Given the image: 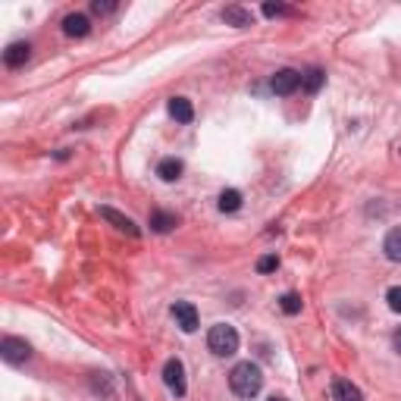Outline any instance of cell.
I'll return each mask as SVG.
<instances>
[{
    "label": "cell",
    "mask_w": 401,
    "mask_h": 401,
    "mask_svg": "<svg viewBox=\"0 0 401 401\" xmlns=\"http://www.w3.org/2000/svg\"><path fill=\"white\" fill-rule=\"evenodd\" d=\"M238 207H242V192H236V188H226V192H220V210H223V214H236Z\"/></svg>",
    "instance_id": "cell-17"
},
{
    "label": "cell",
    "mask_w": 401,
    "mask_h": 401,
    "mask_svg": "<svg viewBox=\"0 0 401 401\" xmlns=\"http://www.w3.org/2000/svg\"><path fill=\"white\" fill-rule=\"evenodd\" d=\"M223 23L236 25V28H245V25L254 23V16L245 10V6H226V10H223Z\"/></svg>",
    "instance_id": "cell-11"
},
{
    "label": "cell",
    "mask_w": 401,
    "mask_h": 401,
    "mask_svg": "<svg viewBox=\"0 0 401 401\" xmlns=\"http://www.w3.org/2000/svg\"><path fill=\"white\" fill-rule=\"evenodd\" d=\"M182 170H185V166H182L179 157H166V160H160L157 163V176L163 182H176L182 176Z\"/></svg>",
    "instance_id": "cell-13"
},
{
    "label": "cell",
    "mask_w": 401,
    "mask_h": 401,
    "mask_svg": "<svg viewBox=\"0 0 401 401\" xmlns=\"http://www.w3.org/2000/svg\"><path fill=\"white\" fill-rule=\"evenodd\" d=\"M91 10L98 13V16H110V13H116V4L113 0H94Z\"/></svg>",
    "instance_id": "cell-21"
},
{
    "label": "cell",
    "mask_w": 401,
    "mask_h": 401,
    "mask_svg": "<svg viewBox=\"0 0 401 401\" xmlns=\"http://www.w3.org/2000/svg\"><path fill=\"white\" fill-rule=\"evenodd\" d=\"M279 308L289 313V317H295V313H301V298L295 295V291H289V295L279 298Z\"/></svg>",
    "instance_id": "cell-18"
},
{
    "label": "cell",
    "mask_w": 401,
    "mask_h": 401,
    "mask_svg": "<svg viewBox=\"0 0 401 401\" xmlns=\"http://www.w3.org/2000/svg\"><path fill=\"white\" fill-rule=\"evenodd\" d=\"M88 32H91V23L85 13H69V16L63 19V35H66V38H85Z\"/></svg>",
    "instance_id": "cell-8"
},
{
    "label": "cell",
    "mask_w": 401,
    "mask_h": 401,
    "mask_svg": "<svg viewBox=\"0 0 401 401\" xmlns=\"http://www.w3.org/2000/svg\"><path fill=\"white\" fill-rule=\"evenodd\" d=\"M176 214H166V210H154L151 214V229L154 232H170V229H176Z\"/></svg>",
    "instance_id": "cell-15"
},
{
    "label": "cell",
    "mask_w": 401,
    "mask_h": 401,
    "mask_svg": "<svg viewBox=\"0 0 401 401\" xmlns=\"http://www.w3.org/2000/svg\"><path fill=\"white\" fill-rule=\"evenodd\" d=\"M229 385H232V392H236L238 398H254V395H260V389H264V373H260L257 364L242 361V364L232 367Z\"/></svg>",
    "instance_id": "cell-1"
},
{
    "label": "cell",
    "mask_w": 401,
    "mask_h": 401,
    "mask_svg": "<svg viewBox=\"0 0 401 401\" xmlns=\"http://www.w3.org/2000/svg\"><path fill=\"white\" fill-rule=\"evenodd\" d=\"M163 383H166V389H170L176 398H182V395L188 392V383H185V367H182L179 357H170V361L163 364Z\"/></svg>",
    "instance_id": "cell-4"
},
{
    "label": "cell",
    "mask_w": 401,
    "mask_h": 401,
    "mask_svg": "<svg viewBox=\"0 0 401 401\" xmlns=\"http://www.w3.org/2000/svg\"><path fill=\"white\" fill-rule=\"evenodd\" d=\"M332 398L335 401H364L361 389L354 383H348V379H332Z\"/></svg>",
    "instance_id": "cell-10"
},
{
    "label": "cell",
    "mask_w": 401,
    "mask_h": 401,
    "mask_svg": "<svg viewBox=\"0 0 401 401\" xmlns=\"http://www.w3.org/2000/svg\"><path fill=\"white\" fill-rule=\"evenodd\" d=\"M269 401H286V398H276V395H273V398H269Z\"/></svg>",
    "instance_id": "cell-24"
},
{
    "label": "cell",
    "mask_w": 401,
    "mask_h": 401,
    "mask_svg": "<svg viewBox=\"0 0 401 401\" xmlns=\"http://www.w3.org/2000/svg\"><path fill=\"white\" fill-rule=\"evenodd\" d=\"M0 357H4L6 364H13V367H19V364H25L28 357H32V345H28L25 339H19V335H4V342H0Z\"/></svg>",
    "instance_id": "cell-3"
},
{
    "label": "cell",
    "mask_w": 401,
    "mask_h": 401,
    "mask_svg": "<svg viewBox=\"0 0 401 401\" xmlns=\"http://www.w3.org/2000/svg\"><path fill=\"white\" fill-rule=\"evenodd\" d=\"M289 6H282V4H264V16L269 19H276V16H289Z\"/></svg>",
    "instance_id": "cell-22"
},
{
    "label": "cell",
    "mask_w": 401,
    "mask_h": 401,
    "mask_svg": "<svg viewBox=\"0 0 401 401\" xmlns=\"http://www.w3.org/2000/svg\"><path fill=\"white\" fill-rule=\"evenodd\" d=\"M207 348L214 351L216 357H232L238 351V332H236V326H229V323H216V326H210V332H207Z\"/></svg>",
    "instance_id": "cell-2"
},
{
    "label": "cell",
    "mask_w": 401,
    "mask_h": 401,
    "mask_svg": "<svg viewBox=\"0 0 401 401\" xmlns=\"http://www.w3.org/2000/svg\"><path fill=\"white\" fill-rule=\"evenodd\" d=\"M170 116H173L176 122H192V120H194L192 100H188V98H173V100H170Z\"/></svg>",
    "instance_id": "cell-12"
},
{
    "label": "cell",
    "mask_w": 401,
    "mask_h": 401,
    "mask_svg": "<svg viewBox=\"0 0 401 401\" xmlns=\"http://www.w3.org/2000/svg\"><path fill=\"white\" fill-rule=\"evenodd\" d=\"M383 251H385V257H389L392 264H401V226H395V229L385 236Z\"/></svg>",
    "instance_id": "cell-14"
},
{
    "label": "cell",
    "mask_w": 401,
    "mask_h": 401,
    "mask_svg": "<svg viewBox=\"0 0 401 401\" xmlns=\"http://www.w3.org/2000/svg\"><path fill=\"white\" fill-rule=\"evenodd\" d=\"M173 317H176V323H179L182 332H194V330H198V310H194V304L176 301V304H173Z\"/></svg>",
    "instance_id": "cell-6"
},
{
    "label": "cell",
    "mask_w": 401,
    "mask_h": 401,
    "mask_svg": "<svg viewBox=\"0 0 401 401\" xmlns=\"http://www.w3.org/2000/svg\"><path fill=\"white\" fill-rule=\"evenodd\" d=\"M385 301H389V308L401 313V286H392L389 291H385Z\"/></svg>",
    "instance_id": "cell-20"
},
{
    "label": "cell",
    "mask_w": 401,
    "mask_h": 401,
    "mask_svg": "<svg viewBox=\"0 0 401 401\" xmlns=\"http://www.w3.org/2000/svg\"><path fill=\"white\" fill-rule=\"evenodd\" d=\"M392 345H395V351L401 354V326L395 330V335H392Z\"/></svg>",
    "instance_id": "cell-23"
},
{
    "label": "cell",
    "mask_w": 401,
    "mask_h": 401,
    "mask_svg": "<svg viewBox=\"0 0 401 401\" xmlns=\"http://www.w3.org/2000/svg\"><path fill=\"white\" fill-rule=\"evenodd\" d=\"M323 82H326V76H323V69H317V66L301 76V85H304V91L308 94H317L320 88H323Z\"/></svg>",
    "instance_id": "cell-16"
},
{
    "label": "cell",
    "mask_w": 401,
    "mask_h": 401,
    "mask_svg": "<svg viewBox=\"0 0 401 401\" xmlns=\"http://www.w3.org/2000/svg\"><path fill=\"white\" fill-rule=\"evenodd\" d=\"M100 216H104L107 223H113L120 232H126V236H132V238H138V226L129 220L126 214H120V210H113V207H100Z\"/></svg>",
    "instance_id": "cell-9"
},
{
    "label": "cell",
    "mask_w": 401,
    "mask_h": 401,
    "mask_svg": "<svg viewBox=\"0 0 401 401\" xmlns=\"http://www.w3.org/2000/svg\"><path fill=\"white\" fill-rule=\"evenodd\" d=\"M269 88H273V94H291V91H298L301 88V72L298 69H279L273 79H269Z\"/></svg>",
    "instance_id": "cell-5"
},
{
    "label": "cell",
    "mask_w": 401,
    "mask_h": 401,
    "mask_svg": "<svg viewBox=\"0 0 401 401\" xmlns=\"http://www.w3.org/2000/svg\"><path fill=\"white\" fill-rule=\"evenodd\" d=\"M276 267H279V257H276V254H267V257L257 260V273H273Z\"/></svg>",
    "instance_id": "cell-19"
},
{
    "label": "cell",
    "mask_w": 401,
    "mask_h": 401,
    "mask_svg": "<svg viewBox=\"0 0 401 401\" xmlns=\"http://www.w3.org/2000/svg\"><path fill=\"white\" fill-rule=\"evenodd\" d=\"M28 57H32V45H28V41H16V45H10V47L4 50V63H6L10 69L25 66Z\"/></svg>",
    "instance_id": "cell-7"
}]
</instances>
